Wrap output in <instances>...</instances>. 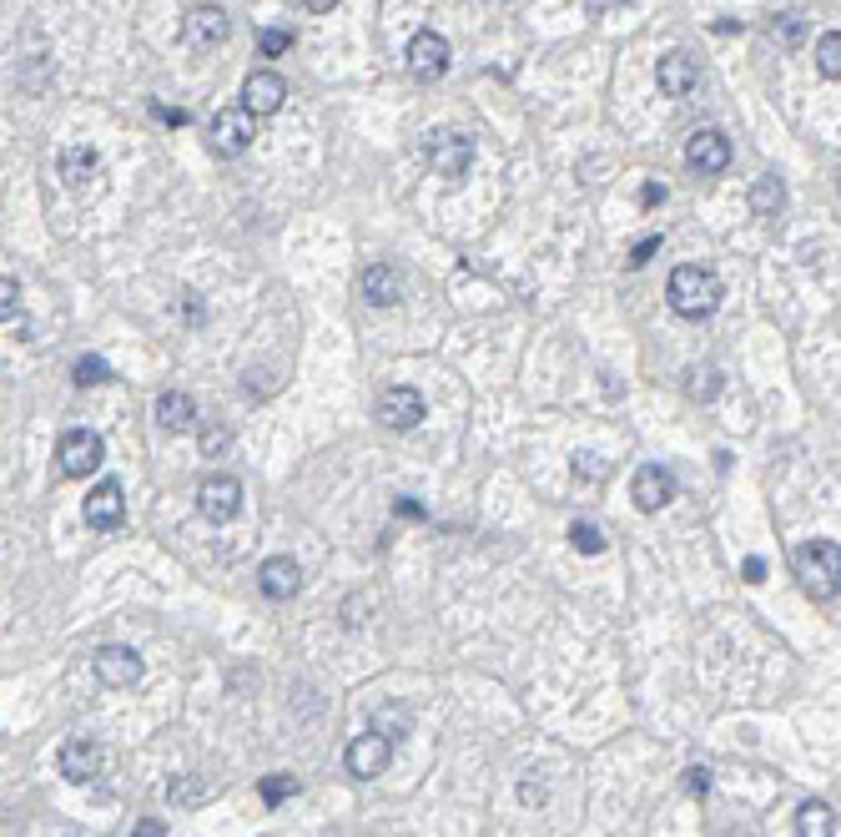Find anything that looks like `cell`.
<instances>
[{"mask_svg":"<svg viewBox=\"0 0 841 837\" xmlns=\"http://www.w3.org/2000/svg\"><path fill=\"white\" fill-rule=\"evenodd\" d=\"M817 72L827 76V81H841V31H827V36L817 41Z\"/></svg>","mask_w":841,"mask_h":837,"instance_id":"d4e9b609","label":"cell"},{"mask_svg":"<svg viewBox=\"0 0 841 837\" xmlns=\"http://www.w3.org/2000/svg\"><path fill=\"white\" fill-rule=\"evenodd\" d=\"M121 520H127V494H121L117 479H101L91 490V500H86V525L91 530H121Z\"/></svg>","mask_w":841,"mask_h":837,"instance_id":"9a60e30c","label":"cell"},{"mask_svg":"<svg viewBox=\"0 0 841 837\" xmlns=\"http://www.w3.org/2000/svg\"><path fill=\"white\" fill-rule=\"evenodd\" d=\"M207 146H212L217 156H242L252 146V111L248 107H227L212 117V132H207Z\"/></svg>","mask_w":841,"mask_h":837,"instance_id":"277c9868","label":"cell"},{"mask_svg":"<svg viewBox=\"0 0 841 837\" xmlns=\"http://www.w3.org/2000/svg\"><path fill=\"white\" fill-rule=\"evenodd\" d=\"M630 500H635V510H645V514L665 510V504L676 500V475L665 465H641L635 479H630Z\"/></svg>","mask_w":841,"mask_h":837,"instance_id":"52a82bcc","label":"cell"},{"mask_svg":"<svg viewBox=\"0 0 841 837\" xmlns=\"http://www.w3.org/2000/svg\"><path fill=\"white\" fill-rule=\"evenodd\" d=\"M686 792H690V797H706V792H711V767H690V772H686Z\"/></svg>","mask_w":841,"mask_h":837,"instance_id":"d6a6232c","label":"cell"},{"mask_svg":"<svg viewBox=\"0 0 841 837\" xmlns=\"http://www.w3.org/2000/svg\"><path fill=\"white\" fill-rule=\"evenodd\" d=\"M791 570L806 596L831 600L841 590V545H831V540H806V545H796Z\"/></svg>","mask_w":841,"mask_h":837,"instance_id":"6da1fadb","label":"cell"},{"mask_svg":"<svg viewBox=\"0 0 841 837\" xmlns=\"http://www.w3.org/2000/svg\"><path fill=\"white\" fill-rule=\"evenodd\" d=\"M403 56H408V72L418 76V81H439L444 72H449V41L439 36V31H418L414 41H408V51H403Z\"/></svg>","mask_w":841,"mask_h":837,"instance_id":"9c48e42d","label":"cell"},{"mask_svg":"<svg viewBox=\"0 0 841 837\" xmlns=\"http://www.w3.org/2000/svg\"><path fill=\"white\" fill-rule=\"evenodd\" d=\"M303 6H308V11H332L338 0H303Z\"/></svg>","mask_w":841,"mask_h":837,"instance_id":"f6af8a7d","label":"cell"},{"mask_svg":"<svg viewBox=\"0 0 841 837\" xmlns=\"http://www.w3.org/2000/svg\"><path fill=\"white\" fill-rule=\"evenodd\" d=\"M379 424L383 430H393V434H408V430H418L424 424V394L418 389H383L379 394Z\"/></svg>","mask_w":841,"mask_h":837,"instance_id":"8992f818","label":"cell"},{"mask_svg":"<svg viewBox=\"0 0 841 837\" xmlns=\"http://www.w3.org/2000/svg\"><path fill=\"white\" fill-rule=\"evenodd\" d=\"M156 424H162L166 434H187L192 424H197V404H192V394H182V389L156 394Z\"/></svg>","mask_w":841,"mask_h":837,"instance_id":"ffe728a7","label":"cell"},{"mask_svg":"<svg viewBox=\"0 0 841 837\" xmlns=\"http://www.w3.org/2000/svg\"><path fill=\"white\" fill-rule=\"evenodd\" d=\"M293 31H287V25H267V31H262L258 36V51L262 56H287V51H293Z\"/></svg>","mask_w":841,"mask_h":837,"instance_id":"4dcf8cb0","label":"cell"},{"mask_svg":"<svg viewBox=\"0 0 841 837\" xmlns=\"http://www.w3.org/2000/svg\"><path fill=\"white\" fill-rule=\"evenodd\" d=\"M655 252H660V232H655V238H641V242H635V252H630V268H645Z\"/></svg>","mask_w":841,"mask_h":837,"instance_id":"836d02e7","label":"cell"},{"mask_svg":"<svg viewBox=\"0 0 841 837\" xmlns=\"http://www.w3.org/2000/svg\"><path fill=\"white\" fill-rule=\"evenodd\" d=\"M716 389H721V373H716V369H706V373H700V399H711Z\"/></svg>","mask_w":841,"mask_h":837,"instance_id":"60d3db41","label":"cell"},{"mask_svg":"<svg viewBox=\"0 0 841 837\" xmlns=\"http://www.w3.org/2000/svg\"><path fill=\"white\" fill-rule=\"evenodd\" d=\"M373 731H383L389 742H398L403 731H414V711L403 702H389V706H379V717H373Z\"/></svg>","mask_w":841,"mask_h":837,"instance_id":"cb8c5ba5","label":"cell"},{"mask_svg":"<svg viewBox=\"0 0 841 837\" xmlns=\"http://www.w3.org/2000/svg\"><path fill=\"white\" fill-rule=\"evenodd\" d=\"M283 101H287L283 76H273V72H252L248 81H242V107H248L252 117H273V111H283Z\"/></svg>","mask_w":841,"mask_h":837,"instance_id":"e0dca14e","label":"cell"},{"mask_svg":"<svg viewBox=\"0 0 841 837\" xmlns=\"http://www.w3.org/2000/svg\"><path fill=\"white\" fill-rule=\"evenodd\" d=\"M746 580H751V586H756V580H766V561H761V555H751V561H746Z\"/></svg>","mask_w":841,"mask_h":837,"instance_id":"b9f144b4","label":"cell"},{"mask_svg":"<svg viewBox=\"0 0 841 837\" xmlns=\"http://www.w3.org/2000/svg\"><path fill=\"white\" fill-rule=\"evenodd\" d=\"M796 837H837V813L817 797L801 802V807H796Z\"/></svg>","mask_w":841,"mask_h":837,"instance_id":"7402d4cb","label":"cell"},{"mask_svg":"<svg viewBox=\"0 0 841 837\" xmlns=\"http://www.w3.org/2000/svg\"><path fill=\"white\" fill-rule=\"evenodd\" d=\"M91 671H96V682L111 686V692H131V686L142 682V656L131 646H101L91 656Z\"/></svg>","mask_w":841,"mask_h":837,"instance_id":"5b68a950","label":"cell"},{"mask_svg":"<svg viewBox=\"0 0 841 837\" xmlns=\"http://www.w3.org/2000/svg\"><path fill=\"white\" fill-rule=\"evenodd\" d=\"M520 802H524V807H534V802H545V778H534V772H529V778L520 782Z\"/></svg>","mask_w":841,"mask_h":837,"instance_id":"e575fe53","label":"cell"},{"mask_svg":"<svg viewBox=\"0 0 841 837\" xmlns=\"http://www.w3.org/2000/svg\"><path fill=\"white\" fill-rule=\"evenodd\" d=\"M212 792H217V787H212L207 778H177L172 787H166V797H172V802H187V807H197V802H207Z\"/></svg>","mask_w":841,"mask_h":837,"instance_id":"484cf974","label":"cell"},{"mask_svg":"<svg viewBox=\"0 0 841 837\" xmlns=\"http://www.w3.org/2000/svg\"><path fill=\"white\" fill-rule=\"evenodd\" d=\"M76 383H81V389H91V383H111V363L96 359V354L76 359Z\"/></svg>","mask_w":841,"mask_h":837,"instance_id":"f546056e","label":"cell"},{"mask_svg":"<svg viewBox=\"0 0 841 837\" xmlns=\"http://www.w3.org/2000/svg\"><path fill=\"white\" fill-rule=\"evenodd\" d=\"M569 545H575L580 555H604L600 525H590V520H575V525H569Z\"/></svg>","mask_w":841,"mask_h":837,"instance_id":"4316f807","label":"cell"},{"mask_svg":"<svg viewBox=\"0 0 841 837\" xmlns=\"http://www.w3.org/2000/svg\"><path fill=\"white\" fill-rule=\"evenodd\" d=\"M641 203H645V207L665 203V187H660V182H645V187H641Z\"/></svg>","mask_w":841,"mask_h":837,"instance_id":"ab89813d","label":"cell"},{"mask_svg":"<svg viewBox=\"0 0 841 837\" xmlns=\"http://www.w3.org/2000/svg\"><path fill=\"white\" fill-rule=\"evenodd\" d=\"M786 207V182L776 177V172H766V177L751 182V213L756 217H776Z\"/></svg>","mask_w":841,"mask_h":837,"instance_id":"603a6c76","label":"cell"},{"mask_svg":"<svg viewBox=\"0 0 841 837\" xmlns=\"http://www.w3.org/2000/svg\"><path fill=\"white\" fill-rule=\"evenodd\" d=\"M101 455H107V444H101V434H91V430H66L56 444V459H61V475L66 479H86L96 465H101Z\"/></svg>","mask_w":841,"mask_h":837,"instance_id":"3957f363","label":"cell"},{"mask_svg":"<svg viewBox=\"0 0 841 837\" xmlns=\"http://www.w3.org/2000/svg\"><path fill=\"white\" fill-rule=\"evenodd\" d=\"M197 510L212 520V525H227L232 514L242 510V485L232 475H212V479H201V490H197Z\"/></svg>","mask_w":841,"mask_h":837,"instance_id":"30bf717a","label":"cell"},{"mask_svg":"<svg viewBox=\"0 0 841 837\" xmlns=\"http://www.w3.org/2000/svg\"><path fill=\"white\" fill-rule=\"evenodd\" d=\"M258 792H262V802H267V807H283V802L297 792V778H287V772H273V778L258 782Z\"/></svg>","mask_w":841,"mask_h":837,"instance_id":"f1b7e54d","label":"cell"},{"mask_svg":"<svg viewBox=\"0 0 841 837\" xmlns=\"http://www.w3.org/2000/svg\"><path fill=\"white\" fill-rule=\"evenodd\" d=\"M258 586H262V596H267V600H293L297 596V565H293V555H273V561H262Z\"/></svg>","mask_w":841,"mask_h":837,"instance_id":"d6986e66","label":"cell"},{"mask_svg":"<svg viewBox=\"0 0 841 837\" xmlns=\"http://www.w3.org/2000/svg\"><path fill=\"white\" fill-rule=\"evenodd\" d=\"M232 36V21H227L222 6H192L187 11V46L192 51H217Z\"/></svg>","mask_w":841,"mask_h":837,"instance_id":"7c38bea8","label":"cell"},{"mask_svg":"<svg viewBox=\"0 0 841 837\" xmlns=\"http://www.w3.org/2000/svg\"><path fill=\"white\" fill-rule=\"evenodd\" d=\"M389 762H393V742L383 731H363L358 742H348V772H353V778L373 782V778L389 772Z\"/></svg>","mask_w":841,"mask_h":837,"instance_id":"8fae6325","label":"cell"},{"mask_svg":"<svg viewBox=\"0 0 841 837\" xmlns=\"http://www.w3.org/2000/svg\"><path fill=\"white\" fill-rule=\"evenodd\" d=\"M56 767L66 782H96V772H101V747L91 737H72V742H61Z\"/></svg>","mask_w":841,"mask_h":837,"instance_id":"2e32d148","label":"cell"},{"mask_svg":"<svg viewBox=\"0 0 841 837\" xmlns=\"http://www.w3.org/2000/svg\"><path fill=\"white\" fill-rule=\"evenodd\" d=\"M398 514H414V520H418V514H424V504H418V500H398Z\"/></svg>","mask_w":841,"mask_h":837,"instance_id":"ee69618b","label":"cell"},{"mask_svg":"<svg viewBox=\"0 0 841 837\" xmlns=\"http://www.w3.org/2000/svg\"><path fill=\"white\" fill-rule=\"evenodd\" d=\"M686 162L700 172V177H721V172L731 167V142H725L716 127H706V132H696L686 142Z\"/></svg>","mask_w":841,"mask_h":837,"instance_id":"5bb4252c","label":"cell"},{"mask_svg":"<svg viewBox=\"0 0 841 837\" xmlns=\"http://www.w3.org/2000/svg\"><path fill=\"white\" fill-rule=\"evenodd\" d=\"M227 444H232V434H227L222 424H217V430H207V434H201V449H207V455H222Z\"/></svg>","mask_w":841,"mask_h":837,"instance_id":"d590c367","label":"cell"},{"mask_svg":"<svg viewBox=\"0 0 841 837\" xmlns=\"http://www.w3.org/2000/svg\"><path fill=\"white\" fill-rule=\"evenodd\" d=\"M152 117H156V121H166V127H187V111L162 107V101H156V107H152Z\"/></svg>","mask_w":841,"mask_h":837,"instance_id":"8d00e7d4","label":"cell"},{"mask_svg":"<svg viewBox=\"0 0 841 837\" xmlns=\"http://www.w3.org/2000/svg\"><path fill=\"white\" fill-rule=\"evenodd\" d=\"M575 475L600 479V475H604V465H600V459H594V455H580V459H575Z\"/></svg>","mask_w":841,"mask_h":837,"instance_id":"74e56055","label":"cell"},{"mask_svg":"<svg viewBox=\"0 0 841 837\" xmlns=\"http://www.w3.org/2000/svg\"><path fill=\"white\" fill-rule=\"evenodd\" d=\"M620 6H625V0H585V11L590 15H610V11H620Z\"/></svg>","mask_w":841,"mask_h":837,"instance_id":"f35d334b","label":"cell"},{"mask_svg":"<svg viewBox=\"0 0 841 837\" xmlns=\"http://www.w3.org/2000/svg\"><path fill=\"white\" fill-rule=\"evenodd\" d=\"M665 298L680 318H711L716 303H721V278L711 268H696V263H680L665 283Z\"/></svg>","mask_w":841,"mask_h":837,"instance_id":"7a4b0ae2","label":"cell"},{"mask_svg":"<svg viewBox=\"0 0 841 837\" xmlns=\"http://www.w3.org/2000/svg\"><path fill=\"white\" fill-rule=\"evenodd\" d=\"M655 86H660L665 96H690L696 91V61H690L686 51L660 56V66H655Z\"/></svg>","mask_w":841,"mask_h":837,"instance_id":"ac0fdd59","label":"cell"},{"mask_svg":"<svg viewBox=\"0 0 841 837\" xmlns=\"http://www.w3.org/2000/svg\"><path fill=\"white\" fill-rule=\"evenodd\" d=\"M0 298H6V328H11V318H15V328H21V283H15L11 273L0 283Z\"/></svg>","mask_w":841,"mask_h":837,"instance_id":"1f68e13d","label":"cell"},{"mask_svg":"<svg viewBox=\"0 0 841 837\" xmlns=\"http://www.w3.org/2000/svg\"><path fill=\"white\" fill-rule=\"evenodd\" d=\"M56 172H61V182H66L72 192H91L96 177H101V152H96V146H86V142L61 146Z\"/></svg>","mask_w":841,"mask_h":837,"instance_id":"4fadbf2b","label":"cell"},{"mask_svg":"<svg viewBox=\"0 0 841 837\" xmlns=\"http://www.w3.org/2000/svg\"><path fill=\"white\" fill-rule=\"evenodd\" d=\"M801 36H806L801 15H776V21H771V41H776L782 51H796L801 46Z\"/></svg>","mask_w":841,"mask_h":837,"instance_id":"83f0119b","label":"cell"},{"mask_svg":"<svg viewBox=\"0 0 841 837\" xmlns=\"http://www.w3.org/2000/svg\"><path fill=\"white\" fill-rule=\"evenodd\" d=\"M136 837H162V823H156V817H146V823H136Z\"/></svg>","mask_w":841,"mask_h":837,"instance_id":"7bdbcfd3","label":"cell"},{"mask_svg":"<svg viewBox=\"0 0 841 837\" xmlns=\"http://www.w3.org/2000/svg\"><path fill=\"white\" fill-rule=\"evenodd\" d=\"M363 298L373 303V308H393V303L403 298V273L389 263H373L363 273Z\"/></svg>","mask_w":841,"mask_h":837,"instance_id":"44dd1931","label":"cell"},{"mask_svg":"<svg viewBox=\"0 0 841 837\" xmlns=\"http://www.w3.org/2000/svg\"><path fill=\"white\" fill-rule=\"evenodd\" d=\"M469 162H474V142L459 132H434L428 137V167L439 172V177L459 182L463 172H469Z\"/></svg>","mask_w":841,"mask_h":837,"instance_id":"ba28073f","label":"cell"}]
</instances>
